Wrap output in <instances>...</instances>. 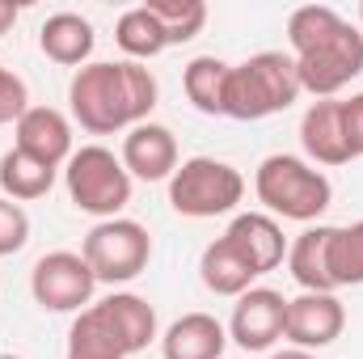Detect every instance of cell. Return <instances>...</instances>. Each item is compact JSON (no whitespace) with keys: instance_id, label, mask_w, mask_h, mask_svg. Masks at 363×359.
Wrapping results in <instances>:
<instances>
[{"instance_id":"2","label":"cell","mask_w":363,"mask_h":359,"mask_svg":"<svg viewBox=\"0 0 363 359\" xmlns=\"http://www.w3.org/2000/svg\"><path fill=\"white\" fill-rule=\"evenodd\" d=\"M287 43L296 60L300 89L317 101L338 97L355 77H363V30L351 26L330 4H300L287 17Z\"/></svg>"},{"instance_id":"6","label":"cell","mask_w":363,"mask_h":359,"mask_svg":"<svg viewBox=\"0 0 363 359\" xmlns=\"http://www.w3.org/2000/svg\"><path fill=\"white\" fill-rule=\"evenodd\" d=\"M131 174L106 144H81L64 165V190L77 211L93 220H114L131 203Z\"/></svg>"},{"instance_id":"29","label":"cell","mask_w":363,"mask_h":359,"mask_svg":"<svg viewBox=\"0 0 363 359\" xmlns=\"http://www.w3.org/2000/svg\"><path fill=\"white\" fill-rule=\"evenodd\" d=\"M267 359H317L313 351H300V347H287V351H274V355H267Z\"/></svg>"},{"instance_id":"4","label":"cell","mask_w":363,"mask_h":359,"mask_svg":"<svg viewBox=\"0 0 363 359\" xmlns=\"http://www.w3.org/2000/svg\"><path fill=\"white\" fill-rule=\"evenodd\" d=\"M254 194L262 203V211L274 220H296V224H313L330 211L334 203V186L330 178L308 165L296 153H271L262 157V165L254 170Z\"/></svg>"},{"instance_id":"9","label":"cell","mask_w":363,"mask_h":359,"mask_svg":"<svg viewBox=\"0 0 363 359\" xmlns=\"http://www.w3.org/2000/svg\"><path fill=\"white\" fill-rule=\"evenodd\" d=\"M93 292H97V275L77 250H51L30 270V296L47 313H72L77 317L81 309L93 304Z\"/></svg>"},{"instance_id":"23","label":"cell","mask_w":363,"mask_h":359,"mask_svg":"<svg viewBox=\"0 0 363 359\" xmlns=\"http://www.w3.org/2000/svg\"><path fill=\"white\" fill-rule=\"evenodd\" d=\"M148 9L161 21L169 47H182V43L199 38L203 26H207V4L203 0H148Z\"/></svg>"},{"instance_id":"31","label":"cell","mask_w":363,"mask_h":359,"mask_svg":"<svg viewBox=\"0 0 363 359\" xmlns=\"http://www.w3.org/2000/svg\"><path fill=\"white\" fill-rule=\"evenodd\" d=\"M0 359H21V355H0Z\"/></svg>"},{"instance_id":"12","label":"cell","mask_w":363,"mask_h":359,"mask_svg":"<svg viewBox=\"0 0 363 359\" xmlns=\"http://www.w3.org/2000/svg\"><path fill=\"white\" fill-rule=\"evenodd\" d=\"M123 170L131 174V182H169L174 170L182 165L178 157V140L165 123H140L123 136V153H118Z\"/></svg>"},{"instance_id":"24","label":"cell","mask_w":363,"mask_h":359,"mask_svg":"<svg viewBox=\"0 0 363 359\" xmlns=\"http://www.w3.org/2000/svg\"><path fill=\"white\" fill-rule=\"evenodd\" d=\"M330 275H334V287H363V220L334 228Z\"/></svg>"},{"instance_id":"28","label":"cell","mask_w":363,"mask_h":359,"mask_svg":"<svg viewBox=\"0 0 363 359\" xmlns=\"http://www.w3.org/2000/svg\"><path fill=\"white\" fill-rule=\"evenodd\" d=\"M17 17H21V4L17 0H0V34H9L17 26Z\"/></svg>"},{"instance_id":"11","label":"cell","mask_w":363,"mask_h":359,"mask_svg":"<svg viewBox=\"0 0 363 359\" xmlns=\"http://www.w3.org/2000/svg\"><path fill=\"white\" fill-rule=\"evenodd\" d=\"M347 330V309L338 300V292H300L296 300H287V326L283 338L300 351H321L330 343H338Z\"/></svg>"},{"instance_id":"3","label":"cell","mask_w":363,"mask_h":359,"mask_svg":"<svg viewBox=\"0 0 363 359\" xmlns=\"http://www.w3.org/2000/svg\"><path fill=\"white\" fill-rule=\"evenodd\" d=\"M148 343H161L157 309L135 292H110L72 317L64 359H131Z\"/></svg>"},{"instance_id":"13","label":"cell","mask_w":363,"mask_h":359,"mask_svg":"<svg viewBox=\"0 0 363 359\" xmlns=\"http://www.w3.org/2000/svg\"><path fill=\"white\" fill-rule=\"evenodd\" d=\"M13 136H17L13 148L38 157V161L51 165V170H64L68 157L77 153V148H72V118H68L64 110H55V106H30V110L17 118Z\"/></svg>"},{"instance_id":"8","label":"cell","mask_w":363,"mask_h":359,"mask_svg":"<svg viewBox=\"0 0 363 359\" xmlns=\"http://www.w3.org/2000/svg\"><path fill=\"white\" fill-rule=\"evenodd\" d=\"M81 258L89 263V270L97 275V283H131L140 279L148 263H152V237L140 220L114 216V220H97L85 241H81Z\"/></svg>"},{"instance_id":"22","label":"cell","mask_w":363,"mask_h":359,"mask_svg":"<svg viewBox=\"0 0 363 359\" xmlns=\"http://www.w3.org/2000/svg\"><path fill=\"white\" fill-rule=\"evenodd\" d=\"M114 43H118V51H123L127 60H135V64L157 60L161 51H169L165 30H161V21L152 17V9H148V4L127 9V13L114 21Z\"/></svg>"},{"instance_id":"1","label":"cell","mask_w":363,"mask_h":359,"mask_svg":"<svg viewBox=\"0 0 363 359\" xmlns=\"http://www.w3.org/2000/svg\"><path fill=\"white\" fill-rule=\"evenodd\" d=\"M161 85L135 60H97L72 72L68 81V110L72 123L89 136H127L131 127L148 123L157 110Z\"/></svg>"},{"instance_id":"10","label":"cell","mask_w":363,"mask_h":359,"mask_svg":"<svg viewBox=\"0 0 363 359\" xmlns=\"http://www.w3.org/2000/svg\"><path fill=\"white\" fill-rule=\"evenodd\" d=\"M287 326V300L274 287H250L245 296H237L233 317H228V343L241 347L245 355H262L283 338Z\"/></svg>"},{"instance_id":"15","label":"cell","mask_w":363,"mask_h":359,"mask_svg":"<svg viewBox=\"0 0 363 359\" xmlns=\"http://www.w3.org/2000/svg\"><path fill=\"white\" fill-rule=\"evenodd\" d=\"M300 148H304V161L308 165H351V144H347V131H342V97H325V101H313L304 114H300Z\"/></svg>"},{"instance_id":"14","label":"cell","mask_w":363,"mask_h":359,"mask_svg":"<svg viewBox=\"0 0 363 359\" xmlns=\"http://www.w3.org/2000/svg\"><path fill=\"white\" fill-rule=\"evenodd\" d=\"M224 241L258 270V279L271 275L274 267H283L287 245H291V241L283 237V224H279L274 216H267V211H237L233 224L224 228Z\"/></svg>"},{"instance_id":"20","label":"cell","mask_w":363,"mask_h":359,"mask_svg":"<svg viewBox=\"0 0 363 359\" xmlns=\"http://www.w3.org/2000/svg\"><path fill=\"white\" fill-rule=\"evenodd\" d=\"M228 68H233V64H224V60H216V55H194V60L182 68V89H186V101H190L199 114L224 118Z\"/></svg>"},{"instance_id":"7","label":"cell","mask_w":363,"mask_h":359,"mask_svg":"<svg viewBox=\"0 0 363 359\" xmlns=\"http://www.w3.org/2000/svg\"><path fill=\"white\" fill-rule=\"evenodd\" d=\"M245 199V178L237 165L220 157H190L169 178V207L186 220H216L233 216Z\"/></svg>"},{"instance_id":"25","label":"cell","mask_w":363,"mask_h":359,"mask_svg":"<svg viewBox=\"0 0 363 359\" xmlns=\"http://www.w3.org/2000/svg\"><path fill=\"white\" fill-rule=\"evenodd\" d=\"M26 241H30V216H26V207L13 203V199H0V258L21 254Z\"/></svg>"},{"instance_id":"30","label":"cell","mask_w":363,"mask_h":359,"mask_svg":"<svg viewBox=\"0 0 363 359\" xmlns=\"http://www.w3.org/2000/svg\"><path fill=\"white\" fill-rule=\"evenodd\" d=\"M359 30H363V4H359Z\"/></svg>"},{"instance_id":"19","label":"cell","mask_w":363,"mask_h":359,"mask_svg":"<svg viewBox=\"0 0 363 359\" xmlns=\"http://www.w3.org/2000/svg\"><path fill=\"white\" fill-rule=\"evenodd\" d=\"M199 279H203V287L211 296H228V300H237L250 287H258V270L250 267L224 237H216L211 245H203V254H199Z\"/></svg>"},{"instance_id":"21","label":"cell","mask_w":363,"mask_h":359,"mask_svg":"<svg viewBox=\"0 0 363 359\" xmlns=\"http://www.w3.org/2000/svg\"><path fill=\"white\" fill-rule=\"evenodd\" d=\"M55 178H60V170L43 165L38 157H30V153H21V148H9V153L0 157V190H4V199H13V203H34V199L51 194Z\"/></svg>"},{"instance_id":"5","label":"cell","mask_w":363,"mask_h":359,"mask_svg":"<svg viewBox=\"0 0 363 359\" xmlns=\"http://www.w3.org/2000/svg\"><path fill=\"white\" fill-rule=\"evenodd\" d=\"M296 60L283 51H258L245 64L228 68V93H224V118L237 123H262L271 114H283L300 97Z\"/></svg>"},{"instance_id":"18","label":"cell","mask_w":363,"mask_h":359,"mask_svg":"<svg viewBox=\"0 0 363 359\" xmlns=\"http://www.w3.org/2000/svg\"><path fill=\"white\" fill-rule=\"evenodd\" d=\"M330 241H334V224H317L287 245V270L300 283V292H338L330 275Z\"/></svg>"},{"instance_id":"26","label":"cell","mask_w":363,"mask_h":359,"mask_svg":"<svg viewBox=\"0 0 363 359\" xmlns=\"http://www.w3.org/2000/svg\"><path fill=\"white\" fill-rule=\"evenodd\" d=\"M26 110H30V89H26V81L0 64V127H4V123L17 127V118H21Z\"/></svg>"},{"instance_id":"16","label":"cell","mask_w":363,"mask_h":359,"mask_svg":"<svg viewBox=\"0 0 363 359\" xmlns=\"http://www.w3.org/2000/svg\"><path fill=\"white\" fill-rule=\"evenodd\" d=\"M93 47H97L93 21L81 17V13H72V9L51 13V17L43 21V30H38V51H43L51 64H60V68H85L89 55H93Z\"/></svg>"},{"instance_id":"17","label":"cell","mask_w":363,"mask_h":359,"mask_svg":"<svg viewBox=\"0 0 363 359\" xmlns=\"http://www.w3.org/2000/svg\"><path fill=\"white\" fill-rule=\"evenodd\" d=\"M228 351V330L211 313H182L161 334V359H220Z\"/></svg>"},{"instance_id":"27","label":"cell","mask_w":363,"mask_h":359,"mask_svg":"<svg viewBox=\"0 0 363 359\" xmlns=\"http://www.w3.org/2000/svg\"><path fill=\"white\" fill-rule=\"evenodd\" d=\"M342 131H347L351 157H363V93L342 97Z\"/></svg>"}]
</instances>
